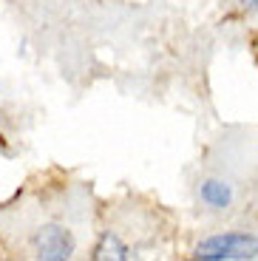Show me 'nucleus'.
<instances>
[{
  "label": "nucleus",
  "mask_w": 258,
  "mask_h": 261,
  "mask_svg": "<svg viewBox=\"0 0 258 261\" xmlns=\"http://www.w3.org/2000/svg\"><path fill=\"white\" fill-rule=\"evenodd\" d=\"M199 258L213 261H244L258 255V236L250 233H219L196 244Z\"/></svg>",
  "instance_id": "f257e3e1"
},
{
  "label": "nucleus",
  "mask_w": 258,
  "mask_h": 261,
  "mask_svg": "<svg viewBox=\"0 0 258 261\" xmlns=\"http://www.w3.org/2000/svg\"><path fill=\"white\" fill-rule=\"evenodd\" d=\"M32 250L43 261H65L74 255V236L63 224H43L32 239Z\"/></svg>",
  "instance_id": "f03ea898"
},
{
  "label": "nucleus",
  "mask_w": 258,
  "mask_h": 261,
  "mask_svg": "<svg viewBox=\"0 0 258 261\" xmlns=\"http://www.w3.org/2000/svg\"><path fill=\"white\" fill-rule=\"evenodd\" d=\"M199 199L210 210H227L233 204V188L221 179H204L199 185Z\"/></svg>",
  "instance_id": "7ed1b4c3"
},
{
  "label": "nucleus",
  "mask_w": 258,
  "mask_h": 261,
  "mask_svg": "<svg viewBox=\"0 0 258 261\" xmlns=\"http://www.w3.org/2000/svg\"><path fill=\"white\" fill-rule=\"evenodd\" d=\"M94 255H97V258H128L131 253H128V247L122 244V239L108 230V233H102V239H99Z\"/></svg>",
  "instance_id": "20e7f679"
},
{
  "label": "nucleus",
  "mask_w": 258,
  "mask_h": 261,
  "mask_svg": "<svg viewBox=\"0 0 258 261\" xmlns=\"http://www.w3.org/2000/svg\"><path fill=\"white\" fill-rule=\"evenodd\" d=\"M244 3V9H250V12H258V0H241Z\"/></svg>",
  "instance_id": "39448f33"
}]
</instances>
